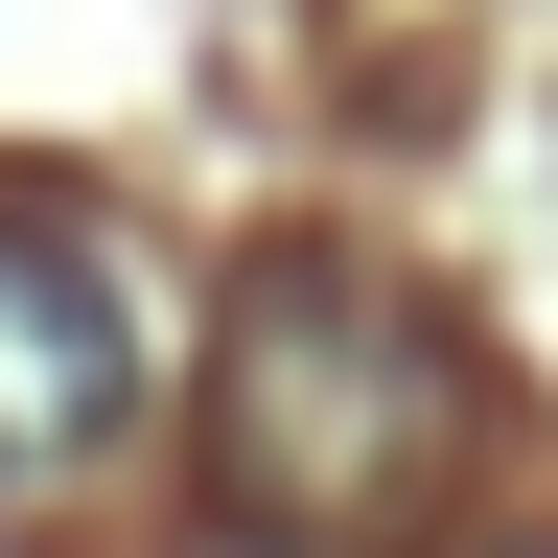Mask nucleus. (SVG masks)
Instances as JSON below:
<instances>
[{
	"label": "nucleus",
	"instance_id": "f257e3e1",
	"mask_svg": "<svg viewBox=\"0 0 558 558\" xmlns=\"http://www.w3.org/2000/svg\"><path fill=\"white\" fill-rule=\"evenodd\" d=\"M465 442V349L373 256H256L209 349V512L233 535H396L418 465Z\"/></svg>",
	"mask_w": 558,
	"mask_h": 558
},
{
	"label": "nucleus",
	"instance_id": "f03ea898",
	"mask_svg": "<svg viewBox=\"0 0 558 558\" xmlns=\"http://www.w3.org/2000/svg\"><path fill=\"white\" fill-rule=\"evenodd\" d=\"M140 418V303L94 233H47V209H0V512L24 488H70Z\"/></svg>",
	"mask_w": 558,
	"mask_h": 558
}]
</instances>
